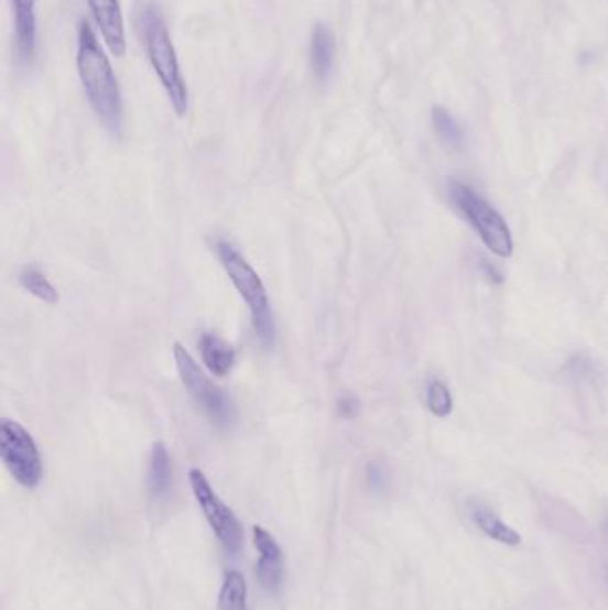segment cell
<instances>
[{
    "mask_svg": "<svg viewBox=\"0 0 608 610\" xmlns=\"http://www.w3.org/2000/svg\"><path fill=\"white\" fill-rule=\"evenodd\" d=\"M77 72L86 97L112 137L123 131V102L117 76L91 25L83 20L77 34Z\"/></svg>",
    "mask_w": 608,
    "mask_h": 610,
    "instance_id": "obj_1",
    "label": "cell"
},
{
    "mask_svg": "<svg viewBox=\"0 0 608 610\" xmlns=\"http://www.w3.org/2000/svg\"><path fill=\"white\" fill-rule=\"evenodd\" d=\"M482 270L484 272H486L487 277L491 279V281H495V282L503 281V275H501V273L498 272L497 268L492 266L491 263H487V261H482Z\"/></svg>",
    "mask_w": 608,
    "mask_h": 610,
    "instance_id": "obj_21",
    "label": "cell"
},
{
    "mask_svg": "<svg viewBox=\"0 0 608 610\" xmlns=\"http://www.w3.org/2000/svg\"><path fill=\"white\" fill-rule=\"evenodd\" d=\"M172 457L164 443H155L150 451L149 491L155 502H161L172 491Z\"/></svg>",
    "mask_w": 608,
    "mask_h": 610,
    "instance_id": "obj_12",
    "label": "cell"
},
{
    "mask_svg": "<svg viewBox=\"0 0 608 610\" xmlns=\"http://www.w3.org/2000/svg\"><path fill=\"white\" fill-rule=\"evenodd\" d=\"M138 29H140L143 47L155 76L160 77L164 91L169 95L170 104L178 117L187 113L189 94L184 80L177 52H175L169 28L164 24L163 14L154 4L141 6L138 11Z\"/></svg>",
    "mask_w": 608,
    "mask_h": 610,
    "instance_id": "obj_2",
    "label": "cell"
},
{
    "mask_svg": "<svg viewBox=\"0 0 608 610\" xmlns=\"http://www.w3.org/2000/svg\"><path fill=\"white\" fill-rule=\"evenodd\" d=\"M339 409H341L343 416H347V418H351V416H356L357 409H359V404H357L356 400L350 399V396H347V399L341 400V404H339Z\"/></svg>",
    "mask_w": 608,
    "mask_h": 610,
    "instance_id": "obj_20",
    "label": "cell"
},
{
    "mask_svg": "<svg viewBox=\"0 0 608 610\" xmlns=\"http://www.w3.org/2000/svg\"><path fill=\"white\" fill-rule=\"evenodd\" d=\"M0 457L22 488L34 489L42 482V456L34 437L20 423L4 420L0 425Z\"/></svg>",
    "mask_w": 608,
    "mask_h": 610,
    "instance_id": "obj_6",
    "label": "cell"
},
{
    "mask_svg": "<svg viewBox=\"0 0 608 610\" xmlns=\"http://www.w3.org/2000/svg\"><path fill=\"white\" fill-rule=\"evenodd\" d=\"M432 122H434L435 132L439 134L441 140L448 143L449 146H459L463 143V131H460L459 123L455 122L454 117L446 109L434 108Z\"/></svg>",
    "mask_w": 608,
    "mask_h": 610,
    "instance_id": "obj_18",
    "label": "cell"
},
{
    "mask_svg": "<svg viewBox=\"0 0 608 610\" xmlns=\"http://www.w3.org/2000/svg\"><path fill=\"white\" fill-rule=\"evenodd\" d=\"M14 11V33L17 51L22 62H31L36 48V4L37 0H11Z\"/></svg>",
    "mask_w": 608,
    "mask_h": 610,
    "instance_id": "obj_10",
    "label": "cell"
},
{
    "mask_svg": "<svg viewBox=\"0 0 608 610\" xmlns=\"http://www.w3.org/2000/svg\"><path fill=\"white\" fill-rule=\"evenodd\" d=\"M218 610H249V587L239 571L225 573Z\"/></svg>",
    "mask_w": 608,
    "mask_h": 610,
    "instance_id": "obj_15",
    "label": "cell"
},
{
    "mask_svg": "<svg viewBox=\"0 0 608 610\" xmlns=\"http://www.w3.org/2000/svg\"><path fill=\"white\" fill-rule=\"evenodd\" d=\"M19 282L29 295H33L43 304L56 305L59 302V293L56 287L37 266H25L20 272Z\"/></svg>",
    "mask_w": 608,
    "mask_h": 610,
    "instance_id": "obj_16",
    "label": "cell"
},
{
    "mask_svg": "<svg viewBox=\"0 0 608 610\" xmlns=\"http://www.w3.org/2000/svg\"><path fill=\"white\" fill-rule=\"evenodd\" d=\"M449 197L492 254L503 259L512 255L514 241L509 226L491 204L464 183H452Z\"/></svg>",
    "mask_w": 608,
    "mask_h": 610,
    "instance_id": "obj_4",
    "label": "cell"
},
{
    "mask_svg": "<svg viewBox=\"0 0 608 610\" xmlns=\"http://www.w3.org/2000/svg\"><path fill=\"white\" fill-rule=\"evenodd\" d=\"M88 4L112 56H126V24L120 0H88Z\"/></svg>",
    "mask_w": 608,
    "mask_h": 610,
    "instance_id": "obj_9",
    "label": "cell"
},
{
    "mask_svg": "<svg viewBox=\"0 0 608 610\" xmlns=\"http://www.w3.org/2000/svg\"><path fill=\"white\" fill-rule=\"evenodd\" d=\"M174 359L184 388L200 405L202 411L209 416L216 427H232L236 420V409L229 394L218 388L209 377H206L197 361L193 359L192 353L187 352L183 345H174Z\"/></svg>",
    "mask_w": 608,
    "mask_h": 610,
    "instance_id": "obj_5",
    "label": "cell"
},
{
    "mask_svg": "<svg viewBox=\"0 0 608 610\" xmlns=\"http://www.w3.org/2000/svg\"><path fill=\"white\" fill-rule=\"evenodd\" d=\"M311 68L318 80L325 83L334 70L336 62V39L327 25L318 24L311 34Z\"/></svg>",
    "mask_w": 608,
    "mask_h": 610,
    "instance_id": "obj_11",
    "label": "cell"
},
{
    "mask_svg": "<svg viewBox=\"0 0 608 610\" xmlns=\"http://www.w3.org/2000/svg\"><path fill=\"white\" fill-rule=\"evenodd\" d=\"M189 483H192L193 494L197 498L207 523L211 526L225 552L230 555L238 554L241 543H243V529L232 509L225 505L224 500L213 489L211 482L207 480L206 473L198 468L189 471Z\"/></svg>",
    "mask_w": 608,
    "mask_h": 610,
    "instance_id": "obj_7",
    "label": "cell"
},
{
    "mask_svg": "<svg viewBox=\"0 0 608 610\" xmlns=\"http://www.w3.org/2000/svg\"><path fill=\"white\" fill-rule=\"evenodd\" d=\"M368 475H370V483L371 486H373V488H382V486H384V471H382V468H380V466L371 465Z\"/></svg>",
    "mask_w": 608,
    "mask_h": 610,
    "instance_id": "obj_19",
    "label": "cell"
},
{
    "mask_svg": "<svg viewBox=\"0 0 608 610\" xmlns=\"http://www.w3.org/2000/svg\"><path fill=\"white\" fill-rule=\"evenodd\" d=\"M426 405L437 418H446L454 411V399L445 382L432 381L426 388Z\"/></svg>",
    "mask_w": 608,
    "mask_h": 610,
    "instance_id": "obj_17",
    "label": "cell"
},
{
    "mask_svg": "<svg viewBox=\"0 0 608 610\" xmlns=\"http://www.w3.org/2000/svg\"><path fill=\"white\" fill-rule=\"evenodd\" d=\"M202 361L213 375H229L236 364V350L216 334L206 333L200 338Z\"/></svg>",
    "mask_w": 608,
    "mask_h": 610,
    "instance_id": "obj_14",
    "label": "cell"
},
{
    "mask_svg": "<svg viewBox=\"0 0 608 610\" xmlns=\"http://www.w3.org/2000/svg\"><path fill=\"white\" fill-rule=\"evenodd\" d=\"M253 546L258 549V578L261 586L276 592L284 582V554L267 529L256 525L252 529Z\"/></svg>",
    "mask_w": 608,
    "mask_h": 610,
    "instance_id": "obj_8",
    "label": "cell"
},
{
    "mask_svg": "<svg viewBox=\"0 0 608 610\" xmlns=\"http://www.w3.org/2000/svg\"><path fill=\"white\" fill-rule=\"evenodd\" d=\"M216 254L220 259L225 273L229 275L230 282L235 284L236 292L249 307L252 327L259 341L264 347H272L275 344L276 327L264 282L253 270L252 264L229 241H218Z\"/></svg>",
    "mask_w": 608,
    "mask_h": 610,
    "instance_id": "obj_3",
    "label": "cell"
},
{
    "mask_svg": "<svg viewBox=\"0 0 608 610\" xmlns=\"http://www.w3.org/2000/svg\"><path fill=\"white\" fill-rule=\"evenodd\" d=\"M469 514H471L473 523L478 526V531L484 532L489 540L497 541L500 545H521L520 532L507 525L500 516H497L491 509H487L482 503H473L469 508Z\"/></svg>",
    "mask_w": 608,
    "mask_h": 610,
    "instance_id": "obj_13",
    "label": "cell"
}]
</instances>
